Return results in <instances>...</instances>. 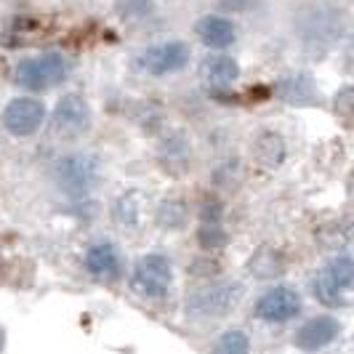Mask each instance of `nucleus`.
<instances>
[{
    "label": "nucleus",
    "mask_w": 354,
    "mask_h": 354,
    "mask_svg": "<svg viewBox=\"0 0 354 354\" xmlns=\"http://www.w3.org/2000/svg\"><path fill=\"white\" fill-rule=\"evenodd\" d=\"M296 30L306 48L325 51L341 40L344 30H346V17L333 3H312L309 8H304L299 14Z\"/></svg>",
    "instance_id": "obj_1"
},
{
    "label": "nucleus",
    "mask_w": 354,
    "mask_h": 354,
    "mask_svg": "<svg viewBox=\"0 0 354 354\" xmlns=\"http://www.w3.org/2000/svg\"><path fill=\"white\" fill-rule=\"evenodd\" d=\"M70 70L72 64L64 53L48 51L19 62L17 72H14V80L27 91H46L59 86V83H64L70 77Z\"/></svg>",
    "instance_id": "obj_2"
},
{
    "label": "nucleus",
    "mask_w": 354,
    "mask_h": 354,
    "mask_svg": "<svg viewBox=\"0 0 354 354\" xmlns=\"http://www.w3.org/2000/svg\"><path fill=\"white\" fill-rule=\"evenodd\" d=\"M96 160L91 155H67L56 162V181L70 197H86L96 184Z\"/></svg>",
    "instance_id": "obj_3"
},
{
    "label": "nucleus",
    "mask_w": 354,
    "mask_h": 354,
    "mask_svg": "<svg viewBox=\"0 0 354 354\" xmlns=\"http://www.w3.org/2000/svg\"><path fill=\"white\" fill-rule=\"evenodd\" d=\"M144 72L165 77V75H176L189 64V48L181 40H168V43H155L142 53L139 59Z\"/></svg>",
    "instance_id": "obj_4"
},
{
    "label": "nucleus",
    "mask_w": 354,
    "mask_h": 354,
    "mask_svg": "<svg viewBox=\"0 0 354 354\" xmlns=\"http://www.w3.org/2000/svg\"><path fill=\"white\" fill-rule=\"evenodd\" d=\"M171 283H174V272H171V261L165 256H158V253L144 256L133 269V288L144 293L147 299H162Z\"/></svg>",
    "instance_id": "obj_5"
},
{
    "label": "nucleus",
    "mask_w": 354,
    "mask_h": 354,
    "mask_svg": "<svg viewBox=\"0 0 354 354\" xmlns=\"http://www.w3.org/2000/svg\"><path fill=\"white\" fill-rule=\"evenodd\" d=\"M91 128V106L83 96L67 93L59 99V104L53 109V131L64 139H77L83 133H88Z\"/></svg>",
    "instance_id": "obj_6"
},
{
    "label": "nucleus",
    "mask_w": 354,
    "mask_h": 354,
    "mask_svg": "<svg viewBox=\"0 0 354 354\" xmlns=\"http://www.w3.org/2000/svg\"><path fill=\"white\" fill-rule=\"evenodd\" d=\"M46 120V104L32 96L11 99L3 109V125L11 136H32Z\"/></svg>",
    "instance_id": "obj_7"
},
{
    "label": "nucleus",
    "mask_w": 354,
    "mask_h": 354,
    "mask_svg": "<svg viewBox=\"0 0 354 354\" xmlns=\"http://www.w3.org/2000/svg\"><path fill=\"white\" fill-rule=\"evenodd\" d=\"M301 312V296L293 288H272L261 301L256 304V315L266 322H288Z\"/></svg>",
    "instance_id": "obj_8"
},
{
    "label": "nucleus",
    "mask_w": 354,
    "mask_h": 354,
    "mask_svg": "<svg viewBox=\"0 0 354 354\" xmlns=\"http://www.w3.org/2000/svg\"><path fill=\"white\" fill-rule=\"evenodd\" d=\"M237 299H240V288H237V285H208V288L192 293V299H189V312L216 317V315L230 312Z\"/></svg>",
    "instance_id": "obj_9"
},
{
    "label": "nucleus",
    "mask_w": 354,
    "mask_h": 354,
    "mask_svg": "<svg viewBox=\"0 0 354 354\" xmlns=\"http://www.w3.org/2000/svg\"><path fill=\"white\" fill-rule=\"evenodd\" d=\"M277 99H283L285 104L293 106H312L317 104V83L306 75V72H296V75H288L277 83Z\"/></svg>",
    "instance_id": "obj_10"
},
{
    "label": "nucleus",
    "mask_w": 354,
    "mask_h": 354,
    "mask_svg": "<svg viewBox=\"0 0 354 354\" xmlns=\"http://www.w3.org/2000/svg\"><path fill=\"white\" fill-rule=\"evenodd\" d=\"M240 77V64L227 56V53H216L203 62V80L211 91H230Z\"/></svg>",
    "instance_id": "obj_11"
},
{
    "label": "nucleus",
    "mask_w": 354,
    "mask_h": 354,
    "mask_svg": "<svg viewBox=\"0 0 354 354\" xmlns=\"http://www.w3.org/2000/svg\"><path fill=\"white\" fill-rule=\"evenodd\" d=\"M195 32H197V37L208 46V48H216V51L230 48L232 43L237 40V30H234V24H232L230 19L216 17V14H208V17L197 19Z\"/></svg>",
    "instance_id": "obj_12"
},
{
    "label": "nucleus",
    "mask_w": 354,
    "mask_h": 354,
    "mask_svg": "<svg viewBox=\"0 0 354 354\" xmlns=\"http://www.w3.org/2000/svg\"><path fill=\"white\" fill-rule=\"evenodd\" d=\"M86 269L96 280L112 283V280L120 277V253H118V248L112 243H96L86 253Z\"/></svg>",
    "instance_id": "obj_13"
},
{
    "label": "nucleus",
    "mask_w": 354,
    "mask_h": 354,
    "mask_svg": "<svg viewBox=\"0 0 354 354\" xmlns=\"http://www.w3.org/2000/svg\"><path fill=\"white\" fill-rule=\"evenodd\" d=\"M338 336V322L333 317H315L309 319L304 328L296 333V346L304 352H317L322 346H328Z\"/></svg>",
    "instance_id": "obj_14"
},
{
    "label": "nucleus",
    "mask_w": 354,
    "mask_h": 354,
    "mask_svg": "<svg viewBox=\"0 0 354 354\" xmlns=\"http://www.w3.org/2000/svg\"><path fill=\"white\" fill-rule=\"evenodd\" d=\"M160 165L168 171V174H184L189 168V158H192V149H189V139L184 133H171L165 136L160 144Z\"/></svg>",
    "instance_id": "obj_15"
},
{
    "label": "nucleus",
    "mask_w": 354,
    "mask_h": 354,
    "mask_svg": "<svg viewBox=\"0 0 354 354\" xmlns=\"http://www.w3.org/2000/svg\"><path fill=\"white\" fill-rule=\"evenodd\" d=\"M253 158L259 160L261 165L266 168H274V165H280L285 158V142L280 133H274V131H264L256 142H253Z\"/></svg>",
    "instance_id": "obj_16"
},
{
    "label": "nucleus",
    "mask_w": 354,
    "mask_h": 354,
    "mask_svg": "<svg viewBox=\"0 0 354 354\" xmlns=\"http://www.w3.org/2000/svg\"><path fill=\"white\" fill-rule=\"evenodd\" d=\"M115 11L125 21L139 24V21H147V19L155 17L158 0H115Z\"/></svg>",
    "instance_id": "obj_17"
},
{
    "label": "nucleus",
    "mask_w": 354,
    "mask_h": 354,
    "mask_svg": "<svg viewBox=\"0 0 354 354\" xmlns=\"http://www.w3.org/2000/svg\"><path fill=\"white\" fill-rule=\"evenodd\" d=\"M312 290H315V296H317L322 304H330V306H341V304H344V299H341V293H344V290L330 280V274H328V272H322L317 280H315Z\"/></svg>",
    "instance_id": "obj_18"
},
{
    "label": "nucleus",
    "mask_w": 354,
    "mask_h": 354,
    "mask_svg": "<svg viewBox=\"0 0 354 354\" xmlns=\"http://www.w3.org/2000/svg\"><path fill=\"white\" fill-rule=\"evenodd\" d=\"M248 336L243 330H230V333H224V336L218 338L213 354H248Z\"/></svg>",
    "instance_id": "obj_19"
},
{
    "label": "nucleus",
    "mask_w": 354,
    "mask_h": 354,
    "mask_svg": "<svg viewBox=\"0 0 354 354\" xmlns=\"http://www.w3.org/2000/svg\"><path fill=\"white\" fill-rule=\"evenodd\" d=\"M325 272L330 274V280H333L341 290H349V288H352V259H349V256L336 259V261L328 266Z\"/></svg>",
    "instance_id": "obj_20"
},
{
    "label": "nucleus",
    "mask_w": 354,
    "mask_h": 354,
    "mask_svg": "<svg viewBox=\"0 0 354 354\" xmlns=\"http://www.w3.org/2000/svg\"><path fill=\"white\" fill-rule=\"evenodd\" d=\"M184 216H187V208L178 200H165V205L160 208V224L162 227H181Z\"/></svg>",
    "instance_id": "obj_21"
},
{
    "label": "nucleus",
    "mask_w": 354,
    "mask_h": 354,
    "mask_svg": "<svg viewBox=\"0 0 354 354\" xmlns=\"http://www.w3.org/2000/svg\"><path fill=\"white\" fill-rule=\"evenodd\" d=\"M200 243H203L205 248H221V245L227 243V232L221 227V221H218V224H203V230H200Z\"/></svg>",
    "instance_id": "obj_22"
},
{
    "label": "nucleus",
    "mask_w": 354,
    "mask_h": 354,
    "mask_svg": "<svg viewBox=\"0 0 354 354\" xmlns=\"http://www.w3.org/2000/svg\"><path fill=\"white\" fill-rule=\"evenodd\" d=\"M352 86H346V88H341L336 93V112L341 115H352Z\"/></svg>",
    "instance_id": "obj_23"
},
{
    "label": "nucleus",
    "mask_w": 354,
    "mask_h": 354,
    "mask_svg": "<svg viewBox=\"0 0 354 354\" xmlns=\"http://www.w3.org/2000/svg\"><path fill=\"white\" fill-rule=\"evenodd\" d=\"M227 8H232V11H243L245 6H248V0H221Z\"/></svg>",
    "instance_id": "obj_24"
},
{
    "label": "nucleus",
    "mask_w": 354,
    "mask_h": 354,
    "mask_svg": "<svg viewBox=\"0 0 354 354\" xmlns=\"http://www.w3.org/2000/svg\"><path fill=\"white\" fill-rule=\"evenodd\" d=\"M0 349H3V330H0Z\"/></svg>",
    "instance_id": "obj_25"
}]
</instances>
